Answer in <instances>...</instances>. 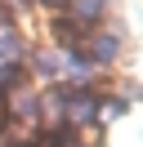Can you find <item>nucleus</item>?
Returning <instances> with one entry per match:
<instances>
[{
	"label": "nucleus",
	"instance_id": "obj_3",
	"mask_svg": "<svg viewBox=\"0 0 143 147\" xmlns=\"http://www.w3.org/2000/svg\"><path fill=\"white\" fill-rule=\"evenodd\" d=\"M22 58H27V40L18 36L14 27L0 31V63H22Z\"/></svg>",
	"mask_w": 143,
	"mask_h": 147
},
{
	"label": "nucleus",
	"instance_id": "obj_1",
	"mask_svg": "<svg viewBox=\"0 0 143 147\" xmlns=\"http://www.w3.org/2000/svg\"><path fill=\"white\" fill-rule=\"evenodd\" d=\"M80 49H85V58H89L94 67H112L116 58H121V36L107 31V27H94V31H85Z\"/></svg>",
	"mask_w": 143,
	"mask_h": 147
},
{
	"label": "nucleus",
	"instance_id": "obj_2",
	"mask_svg": "<svg viewBox=\"0 0 143 147\" xmlns=\"http://www.w3.org/2000/svg\"><path fill=\"white\" fill-rule=\"evenodd\" d=\"M103 13H107V0H72L67 5V18L76 27H85V31H94L103 22Z\"/></svg>",
	"mask_w": 143,
	"mask_h": 147
},
{
	"label": "nucleus",
	"instance_id": "obj_4",
	"mask_svg": "<svg viewBox=\"0 0 143 147\" xmlns=\"http://www.w3.org/2000/svg\"><path fill=\"white\" fill-rule=\"evenodd\" d=\"M40 5H49V9H67L72 0H40Z\"/></svg>",
	"mask_w": 143,
	"mask_h": 147
}]
</instances>
